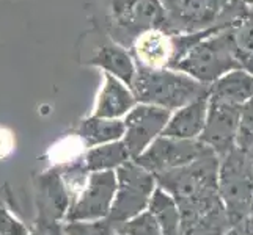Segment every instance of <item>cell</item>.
Returning a JSON list of instances; mask_svg holds the SVG:
<instances>
[{
    "label": "cell",
    "instance_id": "cell-7",
    "mask_svg": "<svg viewBox=\"0 0 253 235\" xmlns=\"http://www.w3.org/2000/svg\"><path fill=\"white\" fill-rule=\"evenodd\" d=\"M211 152H214L211 147L200 140H178L161 135L134 160L146 171L159 176L162 172L184 168Z\"/></svg>",
    "mask_w": 253,
    "mask_h": 235
},
{
    "label": "cell",
    "instance_id": "cell-20",
    "mask_svg": "<svg viewBox=\"0 0 253 235\" xmlns=\"http://www.w3.org/2000/svg\"><path fill=\"white\" fill-rule=\"evenodd\" d=\"M115 232L125 235H162L161 226L150 210H145L140 215L134 216L132 220L121 224Z\"/></svg>",
    "mask_w": 253,
    "mask_h": 235
},
{
    "label": "cell",
    "instance_id": "cell-24",
    "mask_svg": "<svg viewBox=\"0 0 253 235\" xmlns=\"http://www.w3.org/2000/svg\"><path fill=\"white\" fill-rule=\"evenodd\" d=\"M241 224H242L244 231H246V235H253V205L250 208L249 215L246 216V220H244Z\"/></svg>",
    "mask_w": 253,
    "mask_h": 235
},
{
    "label": "cell",
    "instance_id": "cell-28",
    "mask_svg": "<svg viewBox=\"0 0 253 235\" xmlns=\"http://www.w3.org/2000/svg\"><path fill=\"white\" fill-rule=\"evenodd\" d=\"M247 152V157H249V162H250V167H252V169H253V146L250 147L249 151H246Z\"/></svg>",
    "mask_w": 253,
    "mask_h": 235
},
{
    "label": "cell",
    "instance_id": "cell-17",
    "mask_svg": "<svg viewBox=\"0 0 253 235\" xmlns=\"http://www.w3.org/2000/svg\"><path fill=\"white\" fill-rule=\"evenodd\" d=\"M129 160H132V157H130L123 140L90 147L84 155L85 167L90 172L117 171Z\"/></svg>",
    "mask_w": 253,
    "mask_h": 235
},
{
    "label": "cell",
    "instance_id": "cell-11",
    "mask_svg": "<svg viewBox=\"0 0 253 235\" xmlns=\"http://www.w3.org/2000/svg\"><path fill=\"white\" fill-rule=\"evenodd\" d=\"M37 202H38V226L49 229L55 224H63L69 208L71 196L65 187L58 168L41 174L37 185Z\"/></svg>",
    "mask_w": 253,
    "mask_h": 235
},
{
    "label": "cell",
    "instance_id": "cell-6",
    "mask_svg": "<svg viewBox=\"0 0 253 235\" xmlns=\"http://www.w3.org/2000/svg\"><path fill=\"white\" fill-rule=\"evenodd\" d=\"M219 198L231 228L246 220L253 205V169L247 152L239 147L220 159Z\"/></svg>",
    "mask_w": 253,
    "mask_h": 235
},
{
    "label": "cell",
    "instance_id": "cell-15",
    "mask_svg": "<svg viewBox=\"0 0 253 235\" xmlns=\"http://www.w3.org/2000/svg\"><path fill=\"white\" fill-rule=\"evenodd\" d=\"M90 65L101 67L104 72L117 77L129 88L134 83L137 74V63L132 54L118 44L102 46L90 58Z\"/></svg>",
    "mask_w": 253,
    "mask_h": 235
},
{
    "label": "cell",
    "instance_id": "cell-16",
    "mask_svg": "<svg viewBox=\"0 0 253 235\" xmlns=\"http://www.w3.org/2000/svg\"><path fill=\"white\" fill-rule=\"evenodd\" d=\"M77 135L85 143V146L94 147L107 144L113 141L123 140L125 136V123L123 119H107L98 116L85 118L77 127Z\"/></svg>",
    "mask_w": 253,
    "mask_h": 235
},
{
    "label": "cell",
    "instance_id": "cell-2",
    "mask_svg": "<svg viewBox=\"0 0 253 235\" xmlns=\"http://www.w3.org/2000/svg\"><path fill=\"white\" fill-rule=\"evenodd\" d=\"M165 8V29L173 34H194L225 29L249 11L241 0H161Z\"/></svg>",
    "mask_w": 253,
    "mask_h": 235
},
{
    "label": "cell",
    "instance_id": "cell-25",
    "mask_svg": "<svg viewBox=\"0 0 253 235\" xmlns=\"http://www.w3.org/2000/svg\"><path fill=\"white\" fill-rule=\"evenodd\" d=\"M47 235H66L65 229H63V224H55V226H52V228H49Z\"/></svg>",
    "mask_w": 253,
    "mask_h": 235
},
{
    "label": "cell",
    "instance_id": "cell-27",
    "mask_svg": "<svg viewBox=\"0 0 253 235\" xmlns=\"http://www.w3.org/2000/svg\"><path fill=\"white\" fill-rule=\"evenodd\" d=\"M29 235H47V229L41 228V226H38V224H37V228L32 229V231L29 232Z\"/></svg>",
    "mask_w": 253,
    "mask_h": 235
},
{
    "label": "cell",
    "instance_id": "cell-26",
    "mask_svg": "<svg viewBox=\"0 0 253 235\" xmlns=\"http://www.w3.org/2000/svg\"><path fill=\"white\" fill-rule=\"evenodd\" d=\"M223 235H246V231H244L242 224H238V226H233V228Z\"/></svg>",
    "mask_w": 253,
    "mask_h": 235
},
{
    "label": "cell",
    "instance_id": "cell-18",
    "mask_svg": "<svg viewBox=\"0 0 253 235\" xmlns=\"http://www.w3.org/2000/svg\"><path fill=\"white\" fill-rule=\"evenodd\" d=\"M148 210L159 223L162 235H182V220L174 198L158 185L148 205Z\"/></svg>",
    "mask_w": 253,
    "mask_h": 235
},
{
    "label": "cell",
    "instance_id": "cell-10",
    "mask_svg": "<svg viewBox=\"0 0 253 235\" xmlns=\"http://www.w3.org/2000/svg\"><path fill=\"white\" fill-rule=\"evenodd\" d=\"M241 110L242 107L238 105L209 101L206 124L198 140L203 141L208 147H211L220 159L238 147L236 140Z\"/></svg>",
    "mask_w": 253,
    "mask_h": 235
},
{
    "label": "cell",
    "instance_id": "cell-22",
    "mask_svg": "<svg viewBox=\"0 0 253 235\" xmlns=\"http://www.w3.org/2000/svg\"><path fill=\"white\" fill-rule=\"evenodd\" d=\"M63 229L66 235H110L112 234V229L104 220L93 221V223H84V221L63 223Z\"/></svg>",
    "mask_w": 253,
    "mask_h": 235
},
{
    "label": "cell",
    "instance_id": "cell-13",
    "mask_svg": "<svg viewBox=\"0 0 253 235\" xmlns=\"http://www.w3.org/2000/svg\"><path fill=\"white\" fill-rule=\"evenodd\" d=\"M208 108L209 98H205L173 111L162 136L178 138V140H198L206 124Z\"/></svg>",
    "mask_w": 253,
    "mask_h": 235
},
{
    "label": "cell",
    "instance_id": "cell-1",
    "mask_svg": "<svg viewBox=\"0 0 253 235\" xmlns=\"http://www.w3.org/2000/svg\"><path fill=\"white\" fill-rule=\"evenodd\" d=\"M130 90L138 103H150L173 113L195 101L209 98L211 86L174 69L137 66Z\"/></svg>",
    "mask_w": 253,
    "mask_h": 235
},
{
    "label": "cell",
    "instance_id": "cell-19",
    "mask_svg": "<svg viewBox=\"0 0 253 235\" xmlns=\"http://www.w3.org/2000/svg\"><path fill=\"white\" fill-rule=\"evenodd\" d=\"M233 36L242 69L253 74V8L233 24Z\"/></svg>",
    "mask_w": 253,
    "mask_h": 235
},
{
    "label": "cell",
    "instance_id": "cell-21",
    "mask_svg": "<svg viewBox=\"0 0 253 235\" xmlns=\"http://www.w3.org/2000/svg\"><path fill=\"white\" fill-rule=\"evenodd\" d=\"M236 146L242 151H249L253 146V101L246 103L241 110Z\"/></svg>",
    "mask_w": 253,
    "mask_h": 235
},
{
    "label": "cell",
    "instance_id": "cell-5",
    "mask_svg": "<svg viewBox=\"0 0 253 235\" xmlns=\"http://www.w3.org/2000/svg\"><path fill=\"white\" fill-rule=\"evenodd\" d=\"M167 16L161 0H110L109 33L115 44L130 49L140 34L165 29Z\"/></svg>",
    "mask_w": 253,
    "mask_h": 235
},
{
    "label": "cell",
    "instance_id": "cell-12",
    "mask_svg": "<svg viewBox=\"0 0 253 235\" xmlns=\"http://www.w3.org/2000/svg\"><path fill=\"white\" fill-rule=\"evenodd\" d=\"M137 99L132 90L117 77L104 72V83L94 103L93 116L121 119L137 105Z\"/></svg>",
    "mask_w": 253,
    "mask_h": 235
},
{
    "label": "cell",
    "instance_id": "cell-30",
    "mask_svg": "<svg viewBox=\"0 0 253 235\" xmlns=\"http://www.w3.org/2000/svg\"><path fill=\"white\" fill-rule=\"evenodd\" d=\"M110 235H125V234H120V232H112Z\"/></svg>",
    "mask_w": 253,
    "mask_h": 235
},
{
    "label": "cell",
    "instance_id": "cell-3",
    "mask_svg": "<svg viewBox=\"0 0 253 235\" xmlns=\"http://www.w3.org/2000/svg\"><path fill=\"white\" fill-rule=\"evenodd\" d=\"M236 69H242V65L234 44L233 25L197 42L174 66V71L184 72L209 86Z\"/></svg>",
    "mask_w": 253,
    "mask_h": 235
},
{
    "label": "cell",
    "instance_id": "cell-14",
    "mask_svg": "<svg viewBox=\"0 0 253 235\" xmlns=\"http://www.w3.org/2000/svg\"><path fill=\"white\" fill-rule=\"evenodd\" d=\"M209 101L244 107L253 101V74L246 69H236L225 74L211 85Z\"/></svg>",
    "mask_w": 253,
    "mask_h": 235
},
{
    "label": "cell",
    "instance_id": "cell-29",
    "mask_svg": "<svg viewBox=\"0 0 253 235\" xmlns=\"http://www.w3.org/2000/svg\"><path fill=\"white\" fill-rule=\"evenodd\" d=\"M241 2H242V3H246L247 6H249V5H253V0H241Z\"/></svg>",
    "mask_w": 253,
    "mask_h": 235
},
{
    "label": "cell",
    "instance_id": "cell-9",
    "mask_svg": "<svg viewBox=\"0 0 253 235\" xmlns=\"http://www.w3.org/2000/svg\"><path fill=\"white\" fill-rule=\"evenodd\" d=\"M171 111L150 105V103H137L123 118L125 136L123 143L132 157V160L143 154L164 134Z\"/></svg>",
    "mask_w": 253,
    "mask_h": 235
},
{
    "label": "cell",
    "instance_id": "cell-4",
    "mask_svg": "<svg viewBox=\"0 0 253 235\" xmlns=\"http://www.w3.org/2000/svg\"><path fill=\"white\" fill-rule=\"evenodd\" d=\"M117 193L109 216L104 221L115 232L121 224L148 210L158 179L142 168L135 160H129L117 171Z\"/></svg>",
    "mask_w": 253,
    "mask_h": 235
},
{
    "label": "cell",
    "instance_id": "cell-8",
    "mask_svg": "<svg viewBox=\"0 0 253 235\" xmlns=\"http://www.w3.org/2000/svg\"><path fill=\"white\" fill-rule=\"evenodd\" d=\"M117 193V172L101 171L91 172L88 184L79 195V198L71 204L66 221H102L106 220L113 204Z\"/></svg>",
    "mask_w": 253,
    "mask_h": 235
},
{
    "label": "cell",
    "instance_id": "cell-23",
    "mask_svg": "<svg viewBox=\"0 0 253 235\" xmlns=\"http://www.w3.org/2000/svg\"><path fill=\"white\" fill-rule=\"evenodd\" d=\"M29 229L0 205V235H29Z\"/></svg>",
    "mask_w": 253,
    "mask_h": 235
}]
</instances>
